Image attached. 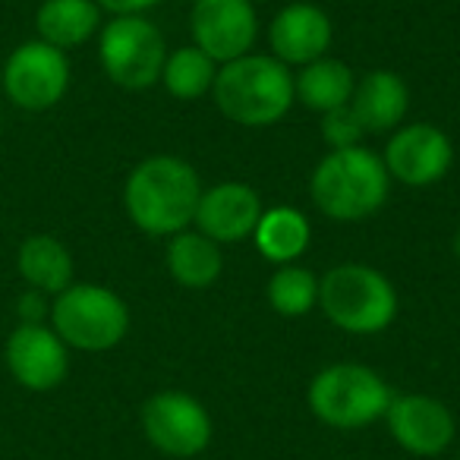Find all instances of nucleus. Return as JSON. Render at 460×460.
<instances>
[{
  "label": "nucleus",
  "mask_w": 460,
  "mask_h": 460,
  "mask_svg": "<svg viewBox=\"0 0 460 460\" xmlns=\"http://www.w3.org/2000/svg\"><path fill=\"white\" fill-rule=\"evenodd\" d=\"M142 432L155 451L167 457H199L211 445V416L202 401L186 391H158L142 403Z\"/></svg>",
  "instance_id": "obj_8"
},
{
  "label": "nucleus",
  "mask_w": 460,
  "mask_h": 460,
  "mask_svg": "<svg viewBox=\"0 0 460 460\" xmlns=\"http://www.w3.org/2000/svg\"><path fill=\"white\" fill-rule=\"evenodd\" d=\"M199 173L173 155H155L133 167L123 186L127 215L148 237H173L196 217Z\"/></svg>",
  "instance_id": "obj_1"
},
{
  "label": "nucleus",
  "mask_w": 460,
  "mask_h": 460,
  "mask_svg": "<svg viewBox=\"0 0 460 460\" xmlns=\"http://www.w3.org/2000/svg\"><path fill=\"white\" fill-rule=\"evenodd\" d=\"M95 4L114 16H142L146 10L158 7L164 0H95Z\"/></svg>",
  "instance_id": "obj_26"
},
{
  "label": "nucleus",
  "mask_w": 460,
  "mask_h": 460,
  "mask_svg": "<svg viewBox=\"0 0 460 460\" xmlns=\"http://www.w3.org/2000/svg\"><path fill=\"white\" fill-rule=\"evenodd\" d=\"M322 136H325V142L332 146V152L334 148H353L363 139V127H359L357 117L350 114V108H338L325 114V120H322Z\"/></svg>",
  "instance_id": "obj_24"
},
{
  "label": "nucleus",
  "mask_w": 460,
  "mask_h": 460,
  "mask_svg": "<svg viewBox=\"0 0 460 460\" xmlns=\"http://www.w3.org/2000/svg\"><path fill=\"white\" fill-rule=\"evenodd\" d=\"M350 114L363 127V133H388L407 117L410 111V89L397 73L372 70L357 83L350 98Z\"/></svg>",
  "instance_id": "obj_16"
},
{
  "label": "nucleus",
  "mask_w": 460,
  "mask_h": 460,
  "mask_svg": "<svg viewBox=\"0 0 460 460\" xmlns=\"http://www.w3.org/2000/svg\"><path fill=\"white\" fill-rule=\"evenodd\" d=\"M98 58L111 83L142 92L161 79L167 45L161 29L146 16H114L98 32Z\"/></svg>",
  "instance_id": "obj_7"
},
{
  "label": "nucleus",
  "mask_w": 460,
  "mask_h": 460,
  "mask_svg": "<svg viewBox=\"0 0 460 460\" xmlns=\"http://www.w3.org/2000/svg\"><path fill=\"white\" fill-rule=\"evenodd\" d=\"M164 262L173 281L190 290L211 288L224 271V259H221L217 243L205 237V234H199V230L196 234H192V230L173 234L171 243H167Z\"/></svg>",
  "instance_id": "obj_19"
},
{
  "label": "nucleus",
  "mask_w": 460,
  "mask_h": 460,
  "mask_svg": "<svg viewBox=\"0 0 460 460\" xmlns=\"http://www.w3.org/2000/svg\"><path fill=\"white\" fill-rule=\"evenodd\" d=\"M457 460H460V454H457Z\"/></svg>",
  "instance_id": "obj_28"
},
{
  "label": "nucleus",
  "mask_w": 460,
  "mask_h": 460,
  "mask_svg": "<svg viewBox=\"0 0 460 460\" xmlns=\"http://www.w3.org/2000/svg\"><path fill=\"white\" fill-rule=\"evenodd\" d=\"M102 29V7L95 0H41L35 10L39 41L70 51L92 39Z\"/></svg>",
  "instance_id": "obj_17"
},
{
  "label": "nucleus",
  "mask_w": 460,
  "mask_h": 460,
  "mask_svg": "<svg viewBox=\"0 0 460 460\" xmlns=\"http://www.w3.org/2000/svg\"><path fill=\"white\" fill-rule=\"evenodd\" d=\"M215 104L240 127H271L294 104V76L275 58L246 54L224 64L211 85Z\"/></svg>",
  "instance_id": "obj_2"
},
{
  "label": "nucleus",
  "mask_w": 460,
  "mask_h": 460,
  "mask_svg": "<svg viewBox=\"0 0 460 460\" xmlns=\"http://www.w3.org/2000/svg\"><path fill=\"white\" fill-rule=\"evenodd\" d=\"M319 306L332 325L347 334H378L394 322L397 294L378 269L347 262L319 281Z\"/></svg>",
  "instance_id": "obj_4"
},
{
  "label": "nucleus",
  "mask_w": 460,
  "mask_h": 460,
  "mask_svg": "<svg viewBox=\"0 0 460 460\" xmlns=\"http://www.w3.org/2000/svg\"><path fill=\"white\" fill-rule=\"evenodd\" d=\"M256 246L269 262L275 265H294L303 252L309 250L313 240V227L309 217L296 208H271L262 211L256 224Z\"/></svg>",
  "instance_id": "obj_21"
},
{
  "label": "nucleus",
  "mask_w": 460,
  "mask_h": 460,
  "mask_svg": "<svg viewBox=\"0 0 460 460\" xmlns=\"http://www.w3.org/2000/svg\"><path fill=\"white\" fill-rule=\"evenodd\" d=\"M353 89H357V76H353L350 66L328 58L306 64L300 76L294 79V95L300 98V104L309 111H319V114L347 108Z\"/></svg>",
  "instance_id": "obj_20"
},
{
  "label": "nucleus",
  "mask_w": 460,
  "mask_h": 460,
  "mask_svg": "<svg viewBox=\"0 0 460 460\" xmlns=\"http://www.w3.org/2000/svg\"><path fill=\"white\" fill-rule=\"evenodd\" d=\"M385 422H388L391 438L413 457H435V454L447 451L457 435L454 413L438 397L429 394L391 397Z\"/></svg>",
  "instance_id": "obj_11"
},
{
  "label": "nucleus",
  "mask_w": 460,
  "mask_h": 460,
  "mask_svg": "<svg viewBox=\"0 0 460 460\" xmlns=\"http://www.w3.org/2000/svg\"><path fill=\"white\" fill-rule=\"evenodd\" d=\"M16 315H20V325H45V319H51L48 296L39 294V290H26L16 300Z\"/></svg>",
  "instance_id": "obj_25"
},
{
  "label": "nucleus",
  "mask_w": 460,
  "mask_h": 460,
  "mask_svg": "<svg viewBox=\"0 0 460 460\" xmlns=\"http://www.w3.org/2000/svg\"><path fill=\"white\" fill-rule=\"evenodd\" d=\"M7 369L22 388L54 391L70 372V347L48 325H16L4 347Z\"/></svg>",
  "instance_id": "obj_13"
},
{
  "label": "nucleus",
  "mask_w": 460,
  "mask_h": 460,
  "mask_svg": "<svg viewBox=\"0 0 460 460\" xmlns=\"http://www.w3.org/2000/svg\"><path fill=\"white\" fill-rule=\"evenodd\" d=\"M16 269L29 290H39L45 296L64 294L73 284V256L51 234H32L22 240L16 252Z\"/></svg>",
  "instance_id": "obj_18"
},
{
  "label": "nucleus",
  "mask_w": 460,
  "mask_h": 460,
  "mask_svg": "<svg viewBox=\"0 0 460 460\" xmlns=\"http://www.w3.org/2000/svg\"><path fill=\"white\" fill-rule=\"evenodd\" d=\"M51 328L73 350L104 353L129 332V309L111 288L70 284L51 303Z\"/></svg>",
  "instance_id": "obj_6"
},
{
  "label": "nucleus",
  "mask_w": 460,
  "mask_h": 460,
  "mask_svg": "<svg viewBox=\"0 0 460 460\" xmlns=\"http://www.w3.org/2000/svg\"><path fill=\"white\" fill-rule=\"evenodd\" d=\"M454 256L460 259V227H457V234H454Z\"/></svg>",
  "instance_id": "obj_27"
},
{
  "label": "nucleus",
  "mask_w": 460,
  "mask_h": 460,
  "mask_svg": "<svg viewBox=\"0 0 460 460\" xmlns=\"http://www.w3.org/2000/svg\"><path fill=\"white\" fill-rule=\"evenodd\" d=\"M262 217V199L246 183H217L199 196L196 217L199 234L215 243H237L256 234Z\"/></svg>",
  "instance_id": "obj_14"
},
{
  "label": "nucleus",
  "mask_w": 460,
  "mask_h": 460,
  "mask_svg": "<svg viewBox=\"0 0 460 460\" xmlns=\"http://www.w3.org/2000/svg\"><path fill=\"white\" fill-rule=\"evenodd\" d=\"M192 41L215 64L246 58L259 39V16L250 0H196L190 13Z\"/></svg>",
  "instance_id": "obj_10"
},
{
  "label": "nucleus",
  "mask_w": 460,
  "mask_h": 460,
  "mask_svg": "<svg viewBox=\"0 0 460 460\" xmlns=\"http://www.w3.org/2000/svg\"><path fill=\"white\" fill-rule=\"evenodd\" d=\"M334 26L315 4H288L269 26V45L284 66H306L332 48Z\"/></svg>",
  "instance_id": "obj_15"
},
{
  "label": "nucleus",
  "mask_w": 460,
  "mask_h": 460,
  "mask_svg": "<svg viewBox=\"0 0 460 460\" xmlns=\"http://www.w3.org/2000/svg\"><path fill=\"white\" fill-rule=\"evenodd\" d=\"M391 177L385 161L369 148H334L309 180L313 202L332 221H363L385 205Z\"/></svg>",
  "instance_id": "obj_3"
},
{
  "label": "nucleus",
  "mask_w": 460,
  "mask_h": 460,
  "mask_svg": "<svg viewBox=\"0 0 460 460\" xmlns=\"http://www.w3.org/2000/svg\"><path fill=\"white\" fill-rule=\"evenodd\" d=\"M385 167L391 180L403 186H432L451 171V139L432 123H407L388 139Z\"/></svg>",
  "instance_id": "obj_12"
},
{
  "label": "nucleus",
  "mask_w": 460,
  "mask_h": 460,
  "mask_svg": "<svg viewBox=\"0 0 460 460\" xmlns=\"http://www.w3.org/2000/svg\"><path fill=\"white\" fill-rule=\"evenodd\" d=\"M269 306L284 319H300L319 303V281L300 265H281L269 281Z\"/></svg>",
  "instance_id": "obj_23"
},
{
  "label": "nucleus",
  "mask_w": 460,
  "mask_h": 460,
  "mask_svg": "<svg viewBox=\"0 0 460 460\" xmlns=\"http://www.w3.org/2000/svg\"><path fill=\"white\" fill-rule=\"evenodd\" d=\"M215 60L208 54H202L196 45L192 48H177L173 54H167L164 70H161V83L180 102H196L205 92H211L215 85Z\"/></svg>",
  "instance_id": "obj_22"
},
{
  "label": "nucleus",
  "mask_w": 460,
  "mask_h": 460,
  "mask_svg": "<svg viewBox=\"0 0 460 460\" xmlns=\"http://www.w3.org/2000/svg\"><path fill=\"white\" fill-rule=\"evenodd\" d=\"M4 92L22 111H48L60 104V98L70 89V60L66 51L45 45V41H22L13 48L4 64Z\"/></svg>",
  "instance_id": "obj_9"
},
{
  "label": "nucleus",
  "mask_w": 460,
  "mask_h": 460,
  "mask_svg": "<svg viewBox=\"0 0 460 460\" xmlns=\"http://www.w3.org/2000/svg\"><path fill=\"white\" fill-rule=\"evenodd\" d=\"M391 388L376 369L363 363H334L325 366L309 382L306 401L319 422L332 429H363L385 420L391 403Z\"/></svg>",
  "instance_id": "obj_5"
}]
</instances>
